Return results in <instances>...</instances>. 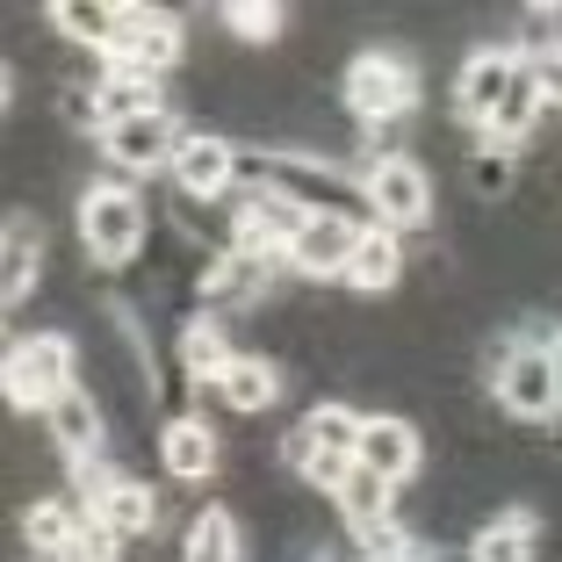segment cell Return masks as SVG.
I'll return each mask as SVG.
<instances>
[{"instance_id": "1", "label": "cell", "mask_w": 562, "mask_h": 562, "mask_svg": "<svg viewBox=\"0 0 562 562\" xmlns=\"http://www.w3.org/2000/svg\"><path fill=\"white\" fill-rule=\"evenodd\" d=\"M72 368H80V353H72L66 331H22L15 347L0 353V397H8V412H36L44 418L66 390H80Z\"/></svg>"}, {"instance_id": "2", "label": "cell", "mask_w": 562, "mask_h": 562, "mask_svg": "<svg viewBox=\"0 0 562 562\" xmlns=\"http://www.w3.org/2000/svg\"><path fill=\"white\" fill-rule=\"evenodd\" d=\"M151 238V210L131 181H94L80 188V246L94 267H131Z\"/></svg>"}, {"instance_id": "3", "label": "cell", "mask_w": 562, "mask_h": 562, "mask_svg": "<svg viewBox=\"0 0 562 562\" xmlns=\"http://www.w3.org/2000/svg\"><path fill=\"white\" fill-rule=\"evenodd\" d=\"M491 397H497V412L519 418V426H548V418L562 412V375H555L548 339H513V347H497Z\"/></svg>"}, {"instance_id": "4", "label": "cell", "mask_w": 562, "mask_h": 562, "mask_svg": "<svg viewBox=\"0 0 562 562\" xmlns=\"http://www.w3.org/2000/svg\"><path fill=\"white\" fill-rule=\"evenodd\" d=\"M361 202H368V224H382V232H426L432 224V173L426 159H412V151H375V159L361 166Z\"/></svg>"}, {"instance_id": "5", "label": "cell", "mask_w": 562, "mask_h": 562, "mask_svg": "<svg viewBox=\"0 0 562 562\" xmlns=\"http://www.w3.org/2000/svg\"><path fill=\"white\" fill-rule=\"evenodd\" d=\"M116 72H145V80H166V72L188 58V30L173 8H145V0H116V36L101 50Z\"/></svg>"}, {"instance_id": "6", "label": "cell", "mask_w": 562, "mask_h": 562, "mask_svg": "<svg viewBox=\"0 0 562 562\" xmlns=\"http://www.w3.org/2000/svg\"><path fill=\"white\" fill-rule=\"evenodd\" d=\"M347 109L361 123H404L418 109V72H412V58H397V50H361L347 66Z\"/></svg>"}, {"instance_id": "7", "label": "cell", "mask_w": 562, "mask_h": 562, "mask_svg": "<svg viewBox=\"0 0 562 562\" xmlns=\"http://www.w3.org/2000/svg\"><path fill=\"white\" fill-rule=\"evenodd\" d=\"M311 216H317V210H303V202H289L281 188L252 181L246 195H238V210H232V246L289 267V246L303 238V224H311Z\"/></svg>"}, {"instance_id": "8", "label": "cell", "mask_w": 562, "mask_h": 562, "mask_svg": "<svg viewBox=\"0 0 562 562\" xmlns=\"http://www.w3.org/2000/svg\"><path fill=\"white\" fill-rule=\"evenodd\" d=\"M361 238H368V216H353V210H317L311 224H303V238L289 246V274H303V281H347Z\"/></svg>"}, {"instance_id": "9", "label": "cell", "mask_w": 562, "mask_h": 562, "mask_svg": "<svg viewBox=\"0 0 562 562\" xmlns=\"http://www.w3.org/2000/svg\"><path fill=\"white\" fill-rule=\"evenodd\" d=\"M260 181L281 188L289 202H303V210H347V195H361V181H353L347 166L311 159V151H267Z\"/></svg>"}, {"instance_id": "10", "label": "cell", "mask_w": 562, "mask_h": 562, "mask_svg": "<svg viewBox=\"0 0 562 562\" xmlns=\"http://www.w3.org/2000/svg\"><path fill=\"white\" fill-rule=\"evenodd\" d=\"M87 519H101V527L131 548L159 527V497H151V483H137L131 469H94V476H87Z\"/></svg>"}, {"instance_id": "11", "label": "cell", "mask_w": 562, "mask_h": 562, "mask_svg": "<svg viewBox=\"0 0 562 562\" xmlns=\"http://www.w3.org/2000/svg\"><path fill=\"white\" fill-rule=\"evenodd\" d=\"M181 116L173 109H151V116H137V123H116V131H101V159L116 166V173H166L173 166V151H181Z\"/></svg>"}, {"instance_id": "12", "label": "cell", "mask_w": 562, "mask_h": 562, "mask_svg": "<svg viewBox=\"0 0 562 562\" xmlns=\"http://www.w3.org/2000/svg\"><path fill=\"white\" fill-rule=\"evenodd\" d=\"M173 188H181V202H224L238 188V145L232 137H216V131H188L181 137V151H173Z\"/></svg>"}, {"instance_id": "13", "label": "cell", "mask_w": 562, "mask_h": 562, "mask_svg": "<svg viewBox=\"0 0 562 562\" xmlns=\"http://www.w3.org/2000/svg\"><path fill=\"white\" fill-rule=\"evenodd\" d=\"M513 72H519V50L505 44H483L462 58V80H454V116L469 123V131H491L497 109H505V94H513Z\"/></svg>"}, {"instance_id": "14", "label": "cell", "mask_w": 562, "mask_h": 562, "mask_svg": "<svg viewBox=\"0 0 562 562\" xmlns=\"http://www.w3.org/2000/svg\"><path fill=\"white\" fill-rule=\"evenodd\" d=\"M361 412H347V404H311V412L296 418V432H289V469H311V462H361Z\"/></svg>"}, {"instance_id": "15", "label": "cell", "mask_w": 562, "mask_h": 562, "mask_svg": "<svg viewBox=\"0 0 562 562\" xmlns=\"http://www.w3.org/2000/svg\"><path fill=\"white\" fill-rule=\"evenodd\" d=\"M361 469H375L382 483H397V491H404V483L426 469V440H418L412 418H397V412L368 418V426H361Z\"/></svg>"}, {"instance_id": "16", "label": "cell", "mask_w": 562, "mask_h": 562, "mask_svg": "<svg viewBox=\"0 0 562 562\" xmlns=\"http://www.w3.org/2000/svg\"><path fill=\"white\" fill-rule=\"evenodd\" d=\"M159 469L173 483H210L216 476V426L202 412L159 418Z\"/></svg>"}, {"instance_id": "17", "label": "cell", "mask_w": 562, "mask_h": 562, "mask_svg": "<svg viewBox=\"0 0 562 562\" xmlns=\"http://www.w3.org/2000/svg\"><path fill=\"white\" fill-rule=\"evenodd\" d=\"M274 267L281 260H260V252H216L210 267L195 274V303L202 311H232V303H252V296H267V281H274Z\"/></svg>"}, {"instance_id": "18", "label": "cell", "mask_w": 562, "mask_h": 562, "mask_svg": "<svg viewBox=\"0 0 562 562\" xmlns=\"http://www.w3.org/2000/svg\"><path fill=\"white\" fill-rule=\"evenodd\" d=\"M44 426H50V447H58L72 469H87V476H94V469H101V447H109V432H101V404L87 397V390H66V397L44 412Z\"/></svg>"}, {"instance_id": "19", "label": "cell", "mask_w": 562, "mask_h": 562, "mask_svg": "<svg viewBox=\"0 0 562 562\" xmlns=\"http://www.w3.org/2000/svg\"><path fill=\"white\" fill-rule=\"evenodd\" d=\"M151 109H166V94H159V80H145V72L101 66V80L87 87V123H94V137H101V131H116V123L151 116Z\"/></svg>"}, {"instance_id": "20", "label": "cell", "mask_w": 562, "mask_h": 562, "mask_svg": "<svg viewBox=\"0 0 562 562\" xmlns=\"http://www.w3.org/2000/svg\"><path fill=\"white\" fill-rule=\"evenodd\" d=\"M36 267H44V224L36 216H8V232H0V303L8 311L30 303Z\"/></svg>"}, {"instance_id": "21", "label": "cell", "mask_w": 562, "mask_h": 562, "mask_svg": "<svg viewBox=\"0 0 562 562\" xmlns=\"http://www.w3.org/2000/svg\"><path fill=\"white\" fill-rule=\"evenodd\" d=\"M469 562H541V519H533L527 505L483 519L476 541H469Z\"/></svg>"}, {"instance_id": "22", "label": "cell", "mask_w": 562, "mask_h": 562, "mask_svg": "<svg viewBox=\"0 0 562 562\" xmlns=\"http://www.w3.org/2000/svg\"><path fill=\"white\" fill-rule=\"evenodd\" d=\"M331 505H339V519H347V533L361 541V533L390 527V513H397V483H382L375 469H353L339 491H331Z\"/></svg>"}, {"instance_id": "23", "label": "cell", "mask_w": 562, "mask_h": 562, "mask_svg": "<svg viewBox=\"0 0 562 562\" xmlns=\"http://www.w3.org/2000/svg\"><path fill=\"white\" fill-rule=\"evenodd\" d=\"M80 519H87V505H72V497H36V505H22V541H30V555L66 562Z\"/></svg>"}, {"instance_id": "24", "label": "cell", "mask_w": 562, "mask_h": 562, "mask_svg": "<svg viewBox=\"0 0 562 562\" xmlns=\"http://www.w3.org/2000/svg\"><path fill=\"white\" fill-rule=\"evenodd\" d=\"M216 397H224V412H274L281 404V368L267 361V353H238L232 368H224V382H216Z\"/></svg>"}, {"instance_id": "25", "label": "cell", "mask_w": 562, "mask_h": 562, "mask_svg": "<svg viewBox=\"0 0 562 562\" xmlns=\"http://www.w3.org/2000/svg\"><path fill=\"white\" fill-rule=\"evenodd\" d=\"M232 361H238V347L224 339V325L195 311V317L181 325V375H188V382H210V390H216Z\"/></svg>"}, {"instance_id": "26", "label": "cell", "mask_w": 562, "mask_h": 562, "mask_svg": "<svg viewBox=\"0 0 562 562\" xmlns=\"http://www.w3.org/2000/svg\"><path fill=\"white\" fill-rule=\"evenodd\" d=\"M397 274H404V238L368 224L361 252H353V267H347V289L353 296H382V289H397Z\"/></svg>"}, {"instance_id": "27", "label": "cell", "mask_w": 562, "mask_h": 562, "mask_svg": "<svg viewBox=\"0 0 562 562\" xmlns=\"http://www.w3.org/2000/svg\"><path fill=\"white\" fill-rule=\"evenodd\" d=\"M181 562H246L238 519L224 513V505H202V513L188 519V533H181Z\"/></svg>"}, {"instance_id": "28", "label": "cell", "mask_w": 562, "mask_h": 562, "mask_svg": "<svg viewBox=\"0 0 562 562\" xmlns=\"http://www.w3.org/2000/svg\"><path fill=\"white\" fill-rule=\"evenodd\" d=\"M541 80H533V58L527 50H519V72H513V94H505V109H497V123L483 137H497V145H519V137L533 131V123H541Z\"/></svg>"}, {"instance_id": "29", "label": "cell", "mask_w": 562, "mask_h": 562, "mask_svg": "<svg viewBox=\"0 0 562 562\" xmlns=\"http://www.w3.org/2000/svg\"><path fill=\"white\" fill-rule=\"evenodd\" d=\"M50 22H58V36H72V44L109 50V36H116V0H50Z\"/></svg>"}, {"instance_id": "30", "label": "cell", "mask_w": 562, "mask_h": 562, "mask_svg": "<svg viewBox=\"0 0 562 562\" xmlns=\"http://www.w3.org/2000/svg\"><path fill=\"white\" fill-rule=\"evenodd\" d=\"M216 22H224L238 44H274V36L289 30V8H281V0H224Z\"/></svg>"}, {"instance_id": "31", "label": "cell", "mask_w": 562, "mask_h": 562, "mask_svg": "<svg viewBox=\"0 0 562 562\" xmlns=\"http://www.w3.org/2000/svg\"><path fill=\"white\" fill-rule=\"evenodd\" d=\"M513 151L519 145H497V137H483V145H476V159H469L476 195H505V188H513Z\"/></svg>"}, {"instance_id": "32", "label": "cell", "mask_w": 562, "mask_h": 562, "mask_svg": "<svg viewBox=\"0 0 562 562\" xmlns=\"http://www.w3.org/2000/svg\"><path fill=\"white\" fill-rule=\"evenodd\" d=\"M66 562H123V541L101 527V519H80V533H72Z\"/></svg>"}, {"instance_id": "33", "label": "cell", "mask_w": 562, "mask_h": 562, "mask_svg": "<svg viewBox=\"0 0 562 562\" xmlns=\"http://www.w3.org/2000/svg\"><path fill=\"white\" fill-rule=\"evenodd\" d=\"M527 58H533V80H541V101H548V109H562V44L548 36V44H533Z\"/></svg>"}, {"instance_id": "34", "label": "cell", "mask_w": 562, "mask_h": 562, "mask_svg": "<svg viewBox=\"0 0 562 562\" xmlns=\"http://www.w3.org/2000/svg\"><path fill=\"white\" fill-rule=\"evenodd\" d=\"M548 353H555V375H562V331H555V339H548Z\"/></svg>"}]
</instances>
